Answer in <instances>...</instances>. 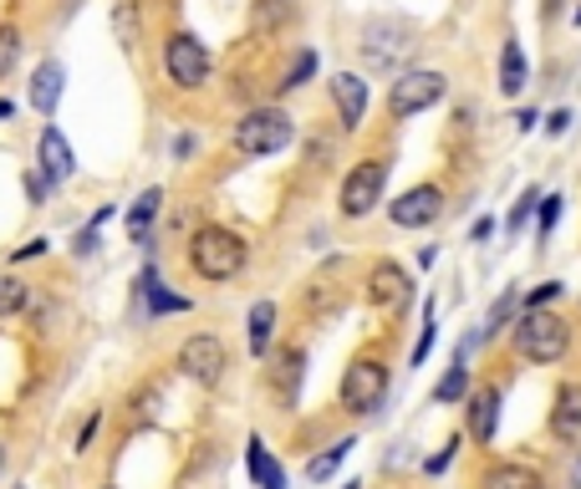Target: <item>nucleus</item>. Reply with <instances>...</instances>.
<instances>
[{
	"label": "nucleus",
	"instance_id": "1",
	"mask_svg": "<svg viewBox=\"0 0 581 489\" xmlns=\"http://www.w3.org/2000/svg\"><path fill=\"white\" fill-rule=\"evenodd\" d=\"M245 260H251V245H245V235H235V230H224V224H199L189 235V270L199 276V281H235L240 270H245Z\"/></svg>",
	"mask_w": 581,
	"mask_h": 489
},
{
	"label": "nucleus",
	"instance_id": "2",
	"mask_svg": "<svg viewBox=\"0 0 581 489\" xmlns=\"http://www.w3.org/2000/svg\"><path fill=\"white\" fill-rule=\"evenodd\" d=\"M235 149L245 153V159H270V153H286L291 143H297V123H291V113L276 103L266 107H251V113H240L235 118Z\"/></svg>",
	"mask_w": 581,
	"mask_h": 489
},
{
	"label": "nucleus",
	"instance_id": "3",
	"mask_svg": "<svg viewBox=\"0 0 581 489\" xmlns=\"http://www.w3.org/2000/svg\"><path fill=\"white\" fill-rule=\"evenodd\" d=\"M515 352L531 362V368H556L567 362L571 352V326L551 312V306H536L515 322Z\"/></svg>",
	"mask_w": 581,
	"mask_h": 489
},
{
	"label": "nucleus",
	"instance_id": "4",
	"mask_svg": "<svg viewBox=\"0 0 581 489\" xmlns=\"http://www.w3.org/2000/svg\"><path fill=\"white\" fill-rule=\"evenodd\" d=\"M414 26L398 21V15H373L358 36V51H362V67L368 72H408L403 61L414 57Z\"/></svg>",
	"mask_w": 581,
	"mask_h": 489
},
{
	"label": "nucleus",
	"instance_id": "5",
	"mask_svg": "<svg viewBox=\"0 0 581 489\" xmlns=\"http://www.w3.org/2000/svg\"><path fill=\"white\" fill-rule=\"evenodd\" d=\"M449 97V77L433 72V67H408V72L393 77V88H387V118H418V113H429Z\"/></svg>",
	"mask_w": 581,
	"mask_h": 489
},
{
	"label": "nucleus",
	"instance_id": "6",
	"mask_svg": "<svg viewBox=\"0 0 581 489\" xmlns=\"http://www.w3.org/2000/svg\"><path fill=\"white\" fill-rule=\"evenodd\" d=\"M383 194H387V159H362L347 168L337 209H342V220H368L383 205Z\"/></svg>",
	"mask_w": 581,
	"mask_h": 489
},
{
	"label": "nucleus",
	"instance_id": "7",
	"mask_svg": "<svg viewBox=\"0 0 581 489\" xmlns=\"http://www.w3.org/2000/svg\"><path fill=\"white\" fill-rule=\"evenodd\" d=\"M337 398H342L347 414H358V418L377 414L383 398H387V362H383V357H358V362L342 372Z\"/></svg>",
	"mask_w": 581,
	"mask_h": 489
},
{
	"label": "nucleus",
	"instance_id": "8",
	"mask_svg": "<svg viewBox=\"0 0 581 489\" xmlns=\"http://www.w3.org/2000/svg\"><path fill=\"white\" fill-rule=\"evenodd\" d=\"M164 72L169 82L179 92H194V88H205L209 72H214V61H209V46L194 36V31H174L164 42Z\"/></svg>",
	"mask_w": 581,
	"mask_h": 489
},
{
	"label": "nucleus",
	"instance_id": "9",
	"mask_svg": "<svg viewBox=\"0 0 581 489\" xmlns=\"http://www.w3.org/2000/svg\"><path fill=\"white\" fill-rule=\"evenodd\" d=\"M179 372L189 377V383L199 387H214L224 377V368H230V352H224V341L214 337V331H194V337L179 341Z\"/></svg>",
	"mask_w": 581,
	"mask_h": 489
},
{
	"label": "nucleus",
	"instance_id": "10",
	"mask_svg": "<svg viewBox=\"0 0 581 489\" xmlns=\"http://www.w3.org/2000/svg\"><path fill=\"white\" fill-rule=\"evenodd\" d=\"M444 189L439 184H414V189H403L393 205H387V220L398 224V230H429V224L444 220Z\"/></svg>",
	"mask_w": 581,
	"mask_h": 489
},
{
	"label": "nucleus",
	"instance_id": "11",
	"mask_svg": "<svg viewBox=\"0 0 581 489\" xmlns=\"http://www.w3.org/2000/svg\"><path fill=\"white\" fill-rule=\"evenodd\" d=\"M368 301L387 316L408 312V301H414V276H408L398 260H377V266L368 270Z\"/></svg>",
	"mask_w": 581,
	"mask_h": 489
},
{
	"label": "nucleus",
	"instance_id": "12",
	"mask_svg": "<svg viewBox=\"0 0 581 489\" xmlns=\"http://www.w3.org/2000/svg\"><path fill=\"white\" fill-rule=\"evenodd\" d=\"M327 88H332V107L342 118V133H358L362 118H368V82L358 72H337Z\"/></svg>",
	"mask_w": 581,
	"mask_h": 489
},
{
	"label": "nucleus",
	"instance_id": "13",
	"mask_svg": "<svg viewBox=\"0 0 581 489\" xmlns=\"http://www.w3.org/2000/svg\"><path fill=\"white\" fill-rule=\"evenodd\" d=\"M36 168H42L51 184H67V178L77 174L72 143H67V138H61V128H51V123H46L42 138H36Z\"/></svg>",
	"mask_w": 581,
	"mask_h": 489
},
{
	"label": "nucleus",
	"instance_id": "14",
	"mask_svg": "<svg viewBox=\"0 0 581 489\" xmlns=\"http://www.w3.org/2000/svg\"><path fill=\"white\" fill-rule=\"evenodd\" d=\"M61 92H67V67L61 61H42L36 72H31V107H36V118H57L61 107Z\"/></svg>",
	"mask_w": 581,
	"mask_h": 489
},
{
	"label": "nucleus",
	"instance_id": "15",
	"mask_svg": "<svg viewBox=\"0 0 581 489\" xmlns=\"http://www.w3.org/2000/svg\"><path fill=\"white\" fill-rule=\"evenodd\" d=\"M464 414H469V439L475 444H495V429H500V387H475L464 398Z\"/></svg>",
	"mask_w": 581,
	"mask_h": 489
},
{
	"label": "nucleus",
	"instance_id": "16",
	"mask_svg": "<svg viewBox=\"0 0 581 489\" xmlns=\"http://www.w3.org/2000/svg\"><path fill=\"white\" fill-rule=\"evenodd\" d=\"M551 439H556V444H581V383H561V387H556Z\"/></svg>",
	"mask_w": 581,
	"mask_h": 489
},
{
	"label": "nucleus",
	"instance_id": "17",
	"mask_svg": "<svg viewBox=\"0 0 581 489\" xmlns=\"http://www.w3.org/2000/svg\"><path fill=\"white\" fill-rule=\"evenodd\" d=\"M159 214H164V189L153 184V189H143L133 205H128V220H123L128 240H133V245H149V235H153V224H159Z\"/></svg>",
	"mask_w": 581,
	"mask_h": 489
},
{
	"label": "nucleus",
	"instance_id": "18",
	"mask_svg": "<svg viewBox=\"0 0 581 489\" xmlns=\"http://www.w3.org/2000/svg\"><path fill=\"white\" fill-rule=\"evenodd\" d=\"M138 291H143V301H149V316H179V312H189V306H194L189 296H174V291L164 286V276H159L153 266H143Z\"/></svg>",
	"mask_w": 581,
	"mask_h": 489
},
{
	"label": "nucleus",
	"instance_id": "19",
	"mask_svg": "<svg viewBox=\"0 0 581 489\" xmlns=\"http://www.w3.org/2000/svg\"><path fill=\"white\" fill-rule=\"evenodd\" d=\"M245 475H251V485H260V489H286V469L270 459V449L260 433H251V444H245Z\"/></svg>",
	"mask_w": 581,
	"mask_h": 489
},
{
	"label": "nucleus",
	"instance_id": "20",
	"mask_svg": "<svg viewBox=\"0 0 581 489\" xmlns=\"http://www.w3.org/2000/svg\"><path fill=\"white\" fill-rule=\"evenodd\" d=\"M525 82H531V61H525V46L515 42V36H506V46H500V92H506V97H521Z\"/></svg>",
	"mask_w": 581,
	"mask_h": 489
},
{
	"label": "nucleus",
	"instance_id": "21",
	"mask_svg": "<svg viewBox=\"0 0 581 489\" xmlns=\"http://www.w3.org/2000/svg\"><path fill=\"white\" fill-rule=\"evenodd\" d=\"M276 301H255L251 316H245V341H251V357H266L270 341H276Z\"/></svg>",
	"mask_w": 581,
	"mask_h": 489
},
{
	"label": "nucleus",
	"instance_id": "22",
	"mask_svg": "<svg viewBox=\"0 0 581 489\" xmlns=\"http://www.w3.org/2000/svg\"><path fill=\"white\" fill-rule=\"evenodd\" d=\"M479 489H546V479L531 464H490L479 475Z\"/></svg>",
	"mask_w": 581,
	"mask_h": 489
},
{
	"label": "nucleus",
	"instance_id": "23",
	"mask_svg": "<svg viewBox=\"0 0 581 489\" xmlns=\"http://www.w3.org/2000/svg\"><path fill=\"white\" fill-rule=\"evenodd\" d=\"M291 21H297V0H255V11H251L255 36H281Z\"/></svg>",
	"mask_w": 581,
	"mask_h": 489
},
{
	"label": "nucleus",
	"instance_id": "24",
	"mask_svg": "<svg viewBox=\"0 0 581 489\" xmlns=\"http://www.w3.org/2000/svg\"><path fill=\"white\" fill-rule=\"evenodd\" d=\"M301 377H306V352H301V347H286V352L276 357V393H281L286 408L297 403Z\"/></svg>",
	"mask_w": 581,
	"mask_h": 489
},
{
	"label": "nucleus",
	"instance_id": "25",
	"mask_svg": "<svg viewBox=\"0 0 581 489\" xmlns=\"http://www.w3.org/2000/svg\"><path fill=\"white\" fill-rule=\"evenodd\" d=\"M515 306H521V291H515V286H506V291L495 296V306L485 312V322H479V347H485V341H495L510 322H515Z\"/></svg>",
	"mask_w": 581,
	"mask_h": 489
},
{
	"label": "nucleus",
	"instance_id": "26",
	"mask_svg": "<svg viewBox=\"0 0 581 489\" xmlns=\"http://www.w3.org/2000/svg\"><path fill=\"white\" fill-rule=\"evenodd\" d=\"M352 449H358V439H337V444H332L327 454L306 459V479H312V485H327V479L337 475V469H342V459L352 454Z\"/></svg>",
	"mask_w": 581,
	"mask_h": 489
},
{
	"label": "nucleus",
	"instance_id": "27",
	"mask_svg": "<svg viewBox=\"0 0 581 489\" xmlns=\"http://www.w3.org/2000/svg\"><path fill=\"white\" fill-rule=\"evenodd\" d=\"M312 77H316V51H312V46H301L297 57H291V67L281 72V82H276V92H281V97H286V92H301Z\"/></svg>",
	"mask_w": 581,
	"mask_h": 489
},
{
	"label": "nucleus",
	"instance_id": "28",
	"mask_svg": "<svg viewBox=\"0 0 581 489\" xmlns=\"http://www.w3.org/2000/svg\"><path fill=\"white\" fill-rule=\"evenodd\" d=\"M113 31H118L123 51H138V0H118L113 5Z\"/></svg>",
	"mask_w": 581,
	"mask_h": 489
},
{
	"label": "nucleus",
	"instance_id": "29",
	"mask_svg": "<svg viewBox=\"0 0 581 489\" xmlns=\"http://www.w3.org/2000/svg\"><path fill=\"white\" fill-rule=\"evenodd\" d=\"M561 209H567V194H546V199L536 205V240H541V245L556 235V224H561Z\"/></svg>",
	"mask_w": 581,
	"mask_h": 489
},
{
	"label": "nucleus",
	"instance_id": "30",
	"mask_svg": "<svg viewBox=\"0 0 581 489\" xmlns=\"http://www.w3.org/2000/svg\"><path fill=\"white\" fill-rule=\"evenodd\" d=\"M536 205H541V189L536 184H531V189L521 194V199H515V205H510V220H506V235L515 240L525 230V224H531V214H536Z\"/></svg>",
	"mask_w": 581,
	"mask_h": 489
},
{
	"label": "nucleus",
	"instance_id": "31",
	"mask_svg": "<svg viewBox=\"0 0 581 489\" xmlns=\"http://www.w3.org/2000/svg\"><path fill=\"white\" fill-rule=\"evenodd\" d=\"M26 306V281L21 276H0V322Z\"/></svg>",
	"mask_w": 581,
	"mask_h": 489
},
{
	"label": "nucleus",
	"instance_id": "32",
	"mask_svg": "<svg viewBox=\"0 0 581 489\" xmlns=\"http://www.w3.org/2000/svg\"><path fill=\"white\" fill-rule=\"evenodd\" d=\"M15 61H21V31L0 26V82L15 72Z\"/></svg>",
	"mask_w": 581,
	"mask_h": 489
},
{
	"label": "nucleus",
	"instance_id": "33",
	"mask_svg": "<svg viewBox=\"0 0 581 489\" xmlns=\"http://www.w3.org/2000/svg\"><path fill=\"white\" fill-rule=\"evenodd\" d=\"M433 341H439V326H433V306H429V312H423V331H418V341H414V357H408L414 368H423V362H429Z\"/></svg>",
	"mask_w": 581,
	"mask_h": 489
},
{
	"label": "nucleus",
	"instance_id": "34",
	"mask_svg": "<svg viewBox=\"0 0 581 489\" xmlns=\"http://www.w3.org/2000/svg\"><path fill=\"white\" fill-rule=\"evenodd\" d=\"M21 184H26V199H31V205H46V199H51V189H57V184H51L42 168H26V174H21Z\"/></svg>",
	"mask_w": 581,
	"mask_h": 489
},
{
	"label": "nucleus",
	"instance_id": "35",
	"mask_svg": "<svg viewBox=\"0 0 581 489\" xmlns=\"http://www.w3.org/2000/svg\"><path fill=\"white\" fill-rule=\"evenodd\" d=\"M561 291H567V286H561V281H546V286H536V291L525 296V312H536V306H551V301H561Z\"/></svg>",
	"mask_w": 581,
	"mask_h": 489
},
{
	"label": "nucleus",
	"instance_id": "36",
	"mask_svg": "<svg viewBox=\"0 0 581 489\" xmlns=\"http://www.w3.org/2000/svg\"><path fill=\"white\" fill-rule=\"evenodd\" d=\"M454 454H460V439H449V444L439 449V454H433L429 464H423V475H444L449 464H454Z\"/></svg>",
	"mask_w": 581,
	"mask_h": 489
},
{
	"label": "nucleus",
	"instance_id": "37",
	"mask_svg": "<svg viewBox=\"0 0 581 489\" xmlns=\"http://www.w3.org/2000/svg\"><path fill=\"white\" fill-rule=\"evenodd\" d=\"M571 133V107H556V113H546V138H561Z\"/></svg>",
	"mask_w": 581,
	"mask_h": 489
},
{
	"label": "nucleus",
	"instance_id": "38",
	"mask_svg": "<svg viewBox=\"0 0 581 489\" xmlns=\"http://www.w3.org/2000/svg\"><path fill=\"white\" fill-rule=\"evenodd\" d=\"M36 255H46V240H42V235H36V240H26V245H21V251L11 255V260L21 266V260H36Z\"/></svg>",
	"mask_w": 581,
	"mask_h": 489
},
{
	"label": "nucleus",
	"instance_id": "39",
	"mask_svg": "<svg viewBox=\"0 0 581 489\" xmlns=\"http://www.w3.org/2000/svg\"><path fill=\"white\" fill-rule=\"evenodd\" d=\"M490 235H495V220H490V214H479V220L469 224V240H475V245H485Z\"/></svg>",
	"mask_w": 581,
	"mask_h": 489
},
{
	"label": "nucleus",
	"instance_id": "40",
	"mask_svg": "<svg viewBox=\"0 0 581 489\" xmlns=\"http://www.w3.org/2000/svg\"><path fill=\"white\" fill-rule=\"evenodd\" d=\"M567 489H581V449H571V464H567Z\"/></svg>",
	"mask_w": 581,
	"mask_h": 489
},
{
	"label": "nucleus",
	"instance_id": "41",
	"mask_svg": "<svg viewBox=\"0 0 581 489\" xmlns=\"http://www.w3.org/2000/svg\"><path fill=\"white\" fill-rule=\"evenodd\" d=\"M561 5H567V0H541V21H546V26H551L556 15H561Z\"/></svg>",
	"mask_w": 581,
	"mask_h": 489
},
{
	"label": "nucleus",
	"instance_id": "42",
	"mask_svg": "<svg viewBox=\"0 0 581 489\" xmlns=\"http://www.w3.org/2000/svg\"><path fill=\"white\" fill-rule=\"evenodd\" d=\"M439 260V245H418V270H429Z\"/></svg>",
	"mask_w": 581,
	"mask_h": 489
},
{
	"label": "nucleus",
	"instance_id": "43",
	"mask_svg": "<svg viewBox=\"0 0 581 489\" xmlns=\"http://www.w3.org/2000/svg\"><path fill=\"white\" fill-rule=\"evenodd\" d=\"M536 113H531V107H521V113H515V128H521V133H531V128H536Z\"/></svg>",
	"mask_w": 581,
	"mask_h": 489
},
{
	"label": "nucleus",
	"instance_id": "44",
	"mask_svg": "<svg viewBox=\"0 0 581 489\" xmlns=\"http://www.w3.org/2000/svg\"><path fill=\"white\" fill-rule=\"evenodd\" d=\"M92 433H97V414H92V418H88V429L77 433V454H82V449H88V444H92Z\"/></svg>",
	"mask_w": 581,
	"mask_h": 489
},
{
	"label": "nucleus",
	"instance_id": "45",
	"mask_svg": "<svg viewBox=\"0 0 581 489\" xmlns=\"http://www.w3.org/2000/svg\"><path fill=\"white\" fill-rule=\"evenodd\" d=\"M11 113H15V107H11V103H5V97H0V123L11 118Z\"/></svg>",
	"mask_w": 581,
	"mask_h": 489
},
{
	"label": "nucleus",
	"instance_id": "46",
	"mask_svg": "<svg viewBox=\"0 0 581 489\" xmlns=\"http://www.w3.org/2000/svg\"><path fill=\"white\" fill-rule=\"evenodd\" d=\"M571 26H581V5H571Z\"/></svg>",
	"mask_w": 581,
	"mask_h": 489
},
{
	"label": "nucleus",
	"instance_id": "47",
	"mask_svg": "<svg viewBox=\"0 0 581 489\" xmlns=\"http://www.w3.org/2000/svg\"><path fill=\"white\" fill-rule=\"evenodd\" d=\"M0 475H5V449H0Z\"/></svg>",
	"mask_w": 581,
	"mask_h": 489
},
{
	"label": "nucleus",
	"instance_id": "48",
	"mask_svg": "<svg viewBox=\"0 0 581 489\" xmlns=\"http://www.w3.org/2000/svg\"><path fill=\"white\" fill-rule=\"evenodd\" d=\"M342 489H362V485H358V479H352V485H342Z\"/></svg>",
	"mask_w": 581,
	"mask_h": 489
},
{
	"label": "nucleus",
	"instance_id": "49",
	"mask_svg": "<svg viewBox=\"0 0 581 489\" xmlns=\"http://www.w3.org/2000/svg\"><path fill=\"white\" fill-rule=\"evenodd\" d=\"M103 489H118V485H103Z\"/></svg>",
	"mask_w": 581,
	"mask_h": 489
}]
</instances>
